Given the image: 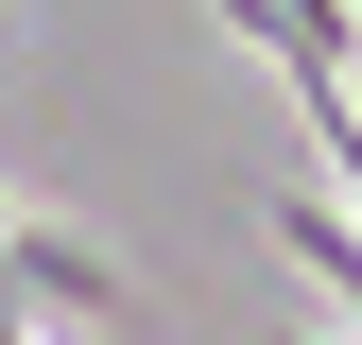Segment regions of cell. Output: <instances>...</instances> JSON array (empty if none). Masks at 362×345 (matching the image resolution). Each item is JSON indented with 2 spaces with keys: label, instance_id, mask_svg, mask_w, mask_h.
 <instances>
[{
  "label": "cell",
  "instance_id": "cell-1",
  "mask_svg": "<svg viewBox=\"0 0 362 345\" xmlns=\"http://www.w3.org/2000/svg\"><path fill=\"white\" fill-rule=\"evenodd\" d=\"M0 311H18L35 345H156L139 328V276H121L104 242L35 225V207H0Z\"/></svg>",
  "mask_w": 362,
  "mask_h": 345
},
{
  "label": "cell",
  "instance_id": "cell-2",
  "mask_svg": "<svg viewBox=\"0 0 362 345\" xmlns=\"http://www.w3.org/2000/svg\"><path fill=\"white\" fill-rule=\"evenodd\" d=\"M224 35H259V52L293 69L310 139H328V172H345L362 156V104H345V52H362V35H345V0H224Z\"/></svg>",
  "mask_w": 362,
  "mask_h": 345
},
{
  "label": "cell",
  "instance_id": "cell-3",
  "mask_svg": "<svg viewBox=\"0 0 362 345\" xmlns=\"http://www.w3.org/2000/svg\"><path fill=\"white\" fill-rule=\"evenodd\" d=\"M276 242H293V259H310L328 293H345V207H328V190H310V207H276Z\"/></svg>",
  "mask_w": 362,
  "mask_h": 345
}]
</instances>
